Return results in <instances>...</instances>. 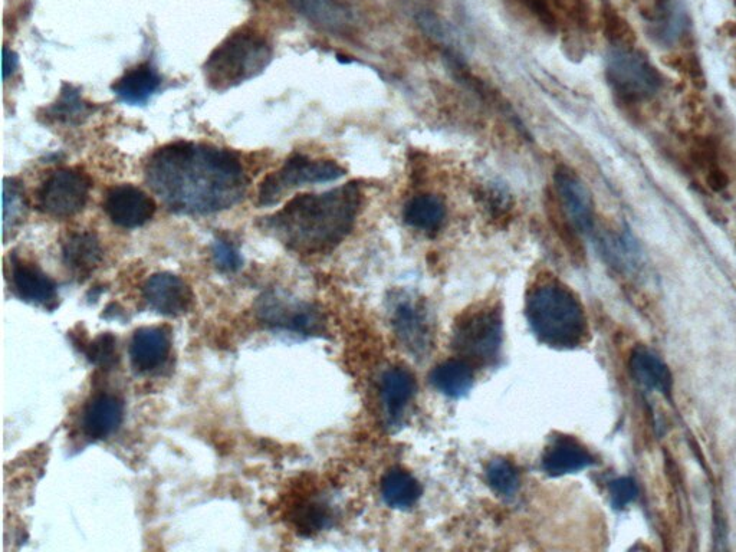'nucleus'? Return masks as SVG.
I'll return each instance as SVG.
<instances>
[{"mask_svg":"<svg viewBox=\"0 0 736 552\" xmlns=\"http://www.w3.org/2000/svg\"><path fill=\"white\" fill-rule=\"evenodd\" d=\"M144 179L170 212L186 216L238 205L249 184L238 154L196 141H176L154 151Z\"/></svg>","mask_w":736,"mask_h":552,"instance_id":"f257e3e1","label":"nucleus"},{"mask_svg":"<svg viewBox=\"0 0 736 552\" xmlns=\"http://www.w3.org/2000/svg\"><path fill=\"white\" fill-rule=\"evenodd\" d=\"M360 205V189L356 183H347L330 192L295 196L265 218L264 226L289 251L302 255L330 252L353 229Z\"/></svg>","mask_w":736,"mask_h":552,"instance_id":"f03ea898","label":"nucleus"},{"mask_svg":"<svg viewBox=\"0 0 736 552\" xmlns=\"http://www.w3.org/2000/svg\"><path fill=\"white\" fill-rule=\"evenodd\" d=\"M527 317L542 343L555 348H574L587 337L583 305L570 289L545 282L529 292Z\"/></svg>","mask_w":736,"mask_h":552,"instance_id":"7ed1b4c3","label":"nucleus"},{"mask_svg":"<svg viewBox=\"0 0 736 552\" xmlns=\"http://www.w3.org/2000/svg\"><path fill=\"white\" fill-rule=\"evenodd\" d=\"M274 58L265 36L243 28L220 42L203 65L206 84L218 92L232 90L259 77Z\"/></svg>","mask_w":736,"mask_h":552,"instance_id":"20e7f679","label":"nucleus"},{"mask_svg":"<svg viewBox=\"0 0 736 552\" xmlns=\"http://www.w3.org/2000/svg\"><path fill=\"white\" fill-rule=\"evenodd\" d=\"M606 80L623 103L639 104L655 97L662 75L634 46H613L606 58Z\"/></svg>","mask_w":736,"mask_h":552,"instance_id":"39448f33","label":"nucleus"},{"mask_svg":"<svg viewBox=\"0 0 736 552\" xmlns=\"http://www.w3.org/2000/svg\"><path fill=\"white\" fill-rule=\"evenodd\" d=\"M453 348L471 364L491 366L502 347V318L496 308L469 311L456 322Z\"/></svg>","mask_w":736,"mask_h":552,"instance_id":"423d86ee","label":"nucleus"},{"mask_svg":"<svg viewBox=\"0 0 736 552\" xmlns=\"http://www.w3.org/2000/svg\"><path fill=\"white\" fill-rule=\"evenodd\" d=\"M344 174L343 167L333 160L310 159L304 154H294L281 169L265 177L259 186V205H278L282 197L297 187L335 182Z\"/></svg>","mask_w":736,"mask_h":552,"instance_id":"0eeeda50","label":"nucleus"},{"mask_svg":"<svg viewBox=\"0 0 736 552\" xmlns=\"http://www.w3.org/2000/svg\"><path fill=\"white\" fill-rule=\"evenodd\" d=\"M91 186L90 176L84 170H55L36 190V206L52 218H72L87 205Z\"/></svg>","mask_w":736,"mask_h":552,"instance_id":"6e6552de","label":"nucleus"},{"mask_svg":"<svg viewBox=\"0 0 736 552\" xmlns=\"http://www.w3.org/2000/svg\"><path fill=\"white\" fill-rule=\"evenodd\" d=\"M256 312L262 324L275 330L301 335L324 333V318L315 305L295 301L276 291L266 292L258 299Z\"/></svg>","mask_w":736,"mask_h":552,"instance_id":"1a4fd4ad","label":"nucleus"},{"mask_svg":"<svg viewBox=\"0 0 736 552\" xmlns=\"http://www.w3.org/2000/svg\"><path fill=\"white\" fill-rule=\"evenodd\" d=\"M390 314L394 333L403 347L413 356H426L433 347V321L425 302L410 295L397 297Z\"/></svg>","mask_w":736,"mask_h":552,"instance_id":"9d476101","label":"nucleus"},{"mask_svg":"<svg viewBox=\"0 0 736 552\" xmlns=\"http://www.w3.org/2000/svg\"><path fill=\"white\" fill-rule=\"evenodd\" d=\"M554 183L558 206L571 228L583 235L593 233L596 228V210L593 196L583 180L568 167H558L554 174Z\"/></svg>","mask_w":736,"mask_h":552,"instance_id":"9b49d317","label":"nucleus"},{"mask_svg":"<svg viewBox=\"0 0 736 552\" xmlns=\"http://www.w3.org/2000/svg\"><path fill=\"white\" fill-rule=\"evenodd\" d=\"M104 210L114 225L136 229L153 219L157 205L153 197L133 184H120L108 190Z\"/></svg>","mask_w":736,"mask_h":552,"instance_id":"f8f14e48","label":"nucleus"},{"mask_svg":"<svg viewBox=\"0 0 736 552\" xmlns=\"http://www.w3.org/2000/svg\"><path fill=\"white\" fill-rule=\"evenodd\" d=\"M143 297L151 310L166 317H179L189 311L193 294L189 285L180 276L161 272L147 279Z\"/></svg>","mask_w":736,"mask_h":552,"instance_id":"ddd939ff","label":"nucleus"},{"mask_svg":"<svg viewBox=\"0 0 736 552\" xmlns=\"http://www.w3.org/2000/svg\"><path fill=\"white\" fill-rule=\"evenodd\" d=\"M292 8L315 28L331 35H345L354 25L347 0H291Z\"/></svg>","mask_w":736,"mask_h":552,"instance_id":"4468645a","label":"nucleus"},{"mask_svg":"<svg viewBox=\"0 0 736 552\" xmlns=\"http://www.w3.org/2000/svg\"><path fill=\"white\" fill-rule=\"evenodd\" d=\"M12 287L22 301L55 310L58 305V287L38 266L15 261L12 266Z\"/></svg>","mask_w":736,"mask_h":552,"instance_id":"2eb2a0df","label":"nucleus"},{"mask_svg":"<svg viewBox=\"0 0 736 552\" xmlns=\"http://www.w3.org/2000/svg\"><path fill=\"white\" fill-rule=\"evenodd\" d=\"M123 420V400L115 394H98L85 406L82 430L92 440H104L120 429Z\"/></svg>","mask_w":736,"mask_h":552,"instance_id":"dca6fc26","label":"nucleus"},{"mask_svg":"<svg viewBox=\"0 0 736 552\" xmlns=\"http://www.w3.org/2000/svg\"><path fill=\"white\" fill-rule=\"evenodd\" d=\"M172 350L170 335L157 327H144L133 334L130 360L138 373H151L166 363Z\"/></svg>","mask_w":736,"mask_h":552,"instance_id":"f3484780","label":"nucleus"},{"mask_svg":"<svg viewBox=\"0 0 736 552\" xmlns=\"http://www.w3.org/2000/svg\"><path fill=\"white\" fill-rule=\"evenodd\" d=\"M416 393V380L406 368L393 367L380 380L381 402L390 422L399 423Z\"/></svg>","mask_w":736,"mask_h":552,"instance_id":"a211bd4d","label":"nucleus"},{"mask_svg":"<svg viewBox=\"0 0 736 552\" xmlns=\"http://www.w3.org/2000/svg\"><path fill=\"white\" fill-rule=\"evenodd\" d=\"M594 459L584 446L571 437H558L545 450L542 468L550 476H564L568 473L584 471L593 465Z\"/></svg>","mask_w":736,"mask_h":552,"instance_id":"6ab92c4d","label":"nucleus"},{"mask_svg":"<svg viewBox=\"0 0 736 552\" xmlns=\"http://www.w3.org/2000/svg\"><path fill=\"white\" fill-rule=\"evenodd\" d=\"M161 85V77L153 65H137L114 82L113 90L118 100L128 105H144L156 94Z\"/></svg>","mask_w":736,"mask_h":552,"instance_id":"aec40b11","label":"nucleus"},{"mask_svg":"<svg viewBox=\"0 0 736 552\" xmlns=\"http://www.w3.org/2000/svg\"><path fill=\"white\" fill-rule=\"evenodd\" d=\"M103 246L94 232L72 233L62 246V258L69 271L88 276L103 261Z\"/></svg>","mask_w":736,"mask_h":552,"instance_id":"412c9836","label":"nucleus"},{"mask_svg":"<svg viewBox=\"0 0 736 552\" xmlns=\"http://www.w3.org/2000/svg\"><path fill=\"white\" fill-rule=\"evenodd\" d=\"M630 370L637 383L644 389L657 391L663 396H670L673 377L669 367L656 354L647 348H636L630 358Z\"/></svg>","mask_w":736,"mask_h":552,"instance_id":"4be33fe9","label":"nucleus"},{"mask_svg":"<svg viewBox=\"0 0 736 552\" xmlns=\"http://www.w3.org/2000/svg\"><path fill=\"white\" fill-rule=\"evenodd\" d=\"M430 381L445 396L463 397L472 389L475 374L466 360H448L439 364L430 374Z\"/></svg>","mask_w":736,"mask_h":552,"instance_id":"5701e85b","label":"nucleus"},{"mask_svg":"<svg viewBox=\"0 0 736 552\" xmlns=\"http://www.w3.org/2000/svg\"><path fill=\"white\" fill-rule=\"evenodd\" d=\"M445 218V205L437 196H416L404 207V220L407 225L422 232L436 233L442 228Z\"/></svg>","mask_w":736,"mask_h":552,"instance_id":"b1692460","label":"nucleus"},{"mask_svg":"<svg viewBox=\"0 0 736 552\" xmlns=\"http://www.w3.org/2000/svg\"><path fill=\"white\" fill-rule=\"evenodd\" d=\"M92 105L85 101L78 88L72 85H62L61 94L51 107L46 108V120L54 123L65 124V126H77L85 118L90 117Z\"/></svg>","mask_w":736,"mask_h":552,"instance_id":"393cba45","label":"nucleus"},{"mask_svg":"<svg viewBox=\"0 0 736 552\" xmlns=\"http://www.w3.org/2000/svg\"><path fill=\"white\" fill-rule=\"evenodd\" d=\"M381 494L390 508L407 509L419 501L422 488L409 472L393 469L384 476Z\"/></svg>","mask_w":736,"mask_h":552,"instance_id":"a878e982","label":"nucleus"},{"mask_svg":"<svg viewBox=\"0 0 736 552\" xmlns=\"http://www.w3.org/2000/svg\"><path fill=\"white\" fill-rule=\"evenodd\" d=\"M601 252L619 271L633 269L639 264L640 249L629 232L606 233L600 238Z\"/></svg>","mask_w":736,"mask_h":552,"instance_id":"bb28decb","label":"nucleus"},{"mask_svg":"<svg viewBox=\"0 0 736 552\" xmlns=\"http://www.w3.org/2000/svg\"><path fill=\"white\" fill-rule=\"evenodd\" d=\"M291 519L301 534L311 535L330 527L333 512L325 502L312 499V501H305L304 504L295 506Z\"/></svg>","mask_w":736,"mask_h":552,"instance_id":"cd10ccee","label":"nucleus"},{"mask_svg":"<svg viewBox=\"0 0 736 552\" xmlns=\"http://www.w3.org/2000/svg\"><path fill=\"white\" fill-rule=\"evenodd\" d=\"M26 212L25 192L19 180L6 177L3 180V236L5 241L19 223Z\"/></svg>","mask_w":736,"mask_h":552,"instance_id":"c85d7f7f","label":"nucleus"},{"mask_svg":"<svg viewBox=\"0 0 736 552\" xmlns=\"http://www.w3.org/2000/svg\"><path fill=\"white\" fill-rule=\"evenodd\" d=\"M489 485L494 491L502 496H514L519 489V473L511 462L505 459H496L489 463L488 472Z\"/></svg>","mask_w":736,"mask_h":552,"instance_id":"c756f323","label":"nucleus"},{"mask_svg":"<svg viewBox=\"0 0 736 552\" xmlns=\"http://www.w3.org/2000/svg\"><path fill=\"white\" fill-rule=\"evenodd\" d=\"M85 356L94 366L110 370L118 361L117 340L113 334L105 333L98 335L95 340L85 348Z\"/></svg>","mask_w":736,"mask_h":552,"instance_id":"7c9ffc66","label":"nucleus"},{"mask_svg":"<svg viewBox=\"0 0 736 552\" xmlns=\"http://www.w3.org/2000/svg\"><path fill=\"white\" fill-rule=\"evenodd\" d=\"M212 258L218 271L223 274H233L242 268L243 259L238 248L225 239H216L212 245Z\"/></svg>","mask_w":736,"mask_h":552,"instance_id":"2f4dec72","label":"nucleus"},{"mask_svg":"<svg viewBox=\"0 0 736 552\" xmlns=\"http://www.w3.org/2000/svg\"><path fill=\"white\" fill-rule=\"evenodd\" d=\"M604 32L613 46H633L636 41L633 29L616 12H606L604 16Z\"/></svg>","mask_w":736,"mask_h":552,"instance_id":"473e14b6","label":"nucleus"},{"mask_svg":"<svg viewBox=\"0 0 736 552\" xmlns=\"http://www.w3.org/2000/svg\"><path fill=\"white\" fill-rule=\"evenodd\" d=\"M609 492L611 505L619 511L632 504L639 496V488H637V483L632 478H619L610 482Z\"/></svg>","mask_w":736,"mask_h":552,"instance_id":"72a5a7b5","label":"nucleus"},{"mask_svg":"<svg viewBox=\"0 0 736 552\" xmlns=\"http://www.w3.org/2000/svg\"><path fill=\"white\" fill-rule=\"evenodd\" d=\"M482 199L483 205L494 216L505 215L511 207V197L499 187H489V190L483 193Z\"/></svg>","mask_w":736,"mask_h":552,"instance_id":"f704fd0d","label":"nucleus"},{"mask_svg":"<svg viewBox=\"0 0 736 552\" xmlns=\"http://www.w3.org/2000/svg\"><path fill=\"white\" fill-rule=\"evenodd\" d=\"M19 64V58L18 55L15 54V52L12 51V49H9L8 46H5L2 51V78L3 81L8 80L9 77L15 72V69L18 68Z\"/></svg>","mask_w":736,"mask_h":552,"instance_id":"c9c22d12","label":"nucleus"},{"mask_svg":"<svg viewBox=\"0 0 736 552\" xmlns=\"http://www.w3.org/2000/svg\"><path fill=\"white\" fill-rule=\"evenodd\" d=\"M708 184L711 189L719 192V190L725 189V187L728 186V176H726L722 170L712 167L708 176Z\"/></svg>","mask_w":736,"mask_h":552,"instance_id":"e433bc0d","label":"nucleus"}]
</instances>
